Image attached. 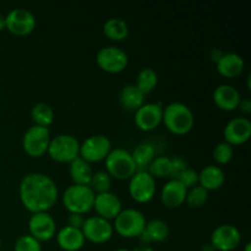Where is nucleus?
Segmentation results:
<instances>
[{"label":"nucleus","instance_id":"nucleus-43","mask_svg":"<svg viewBox=\"0 0 251 251\" xmlns=\"http://www.w3.org/2000/svg\"><path fill=\"white\" fill-rule=\"evenodd\" d=\"M244 251H251V243L248 242L244 245Z\"/></svg>","mask_w":251,"mask_h":251},{"label":"nucleus","instance_id":"nucleus-20","mask_svg":"<svg viewBox=\"0 0 251 251\" xmlns=\"http://www.w3.org/2000/svg\"><path fill=\"white\" fill-rule=\"evenodd\" d=\"M216 68L222 76L233 78L242 75L245 69V61L242 55L234 51H229V53H223L220 60L216 63Z\"/></svg>","mask_w":251,"mask_h":251},{"label":"nucleus","instance_id":"nucleus-37","mask_svg":"<svg viewBox=\"0 0 251 251\" xmlns=\"http://www.w3.org/2000/svg\"><path fill=\"white\" fill-rule=\"evenodd\" d=\"M83 221H85L83 215H80V213H70L68 218V226L81 229V227L83 225Z\"/></svg>","mask_w":251,"mask_h":251},{"label":"nucleus","instance_id":"nucleus-30","mask_svg":"<svg viewBox=\"0 0 251 251\" xmlns=\"http://www.w3.org/2000/svg\"><path fill=\"white\" fill-rule=\"evenodd\" d=\"M153 178H169L171 176V158L166 156L154 157L147 168Z\"/></svg>","mask_w":251,"mask_h":251},{"label":"nucleus","instance_id":"nucleus-5","mask_svg":"<svg viewBox=\"0 0 251 251\" xmlns=\"http://www.w3.org/2000/svg\"><path fill=\"white\" fill-rule=\"evenodd\" d=\"M146 217L136 208H123L114 218L115 232L123 238H136L144 232L146 227Z\"/></svg>","mask_w":251,"mask_h":251},{"label":"nucleus","instance_id":"nucleus-12","mask_svg":"<svg viewBox=\"0 0 251 251\" xmlns=\"http://www.w3.org/2000/svg\"><path fill=\"white\" fill-rule=\"evenodd\" d=\"M96 61L103 71L117 74L126 68L129 58L124 49L117 46H107L98 50Z\"/></svg>","mask_w":251,"mask_h":251},{"label":"nucleus","instance_id":"nucleus-1","mask_svg":"<svg viewBox=\"0 0 251 251\" xmlns=\"http://www.w3.org/2000/svg\"><path fill=\"white\" fill-rule=\"evenodd\" d=\"M19 195L25 208L32 213L48 212L58 201L55 181L43 173H29L22 178Z\"/></svg>","mask_w":251,"mask_h":251},{"label":"nucleus","instance_id":"nucleus-28","mask_svg":"<svg viewBox=\"0 0 251 251\" xmlns=\"http://www.w3.org/2000/svg\"><path fill=\"white\" fill-rule=\"evenodd\" d=\"M31 117L32 120L34 122V125L48 127L50 126L54 122V110L53 108L49 104H47V103H37V104H34L33 107H32Z\"/></svg>","mask_w":251,"mask_h":251},{"label":"nucleus","instance_id":"nucleus-45","mask_svg":"<svg viewBox=\"0 0 251 251\" xmlns=\"http://www.w3.org/2000/svg\"><path fill=\"white\" fill-rule=\"evenodd\" d=\"M0 245H1V242H0Z\"/></svg>","mask_w":251,"mask_h":251},{"label":"nucleus","instance_id":"nucleus-42","mask_svg":"<svg viewBox=\"0 0 251 251\" xmlns=\"http://www.w3.org/2000/svg\"><path fill=\"white\" fill-rule=\"evenodd\" d=\"M201 251H216V250H215V248L212 247V245L207 244V245H205V247L202 248V250H201Z\"/></svg>","mask_w":251,"mask_h":251},{"label":"nucleus","instance_id":"nucleus-21","mask_svg":"<svg viewBox=\"0 0 251 251\" xmlns=\"http://www.w3.org/2000/svg\"><path fill=\"white\" fill-rule=\"evenodd\" d=\"M169 235V227L167 222L163 220H154L149 221L146 223L144 232L139 235L140 243L142 245H150L151 243H162L168 238Z\"/></svg>","mask_w":251,"mask_h":251},{"label":"nucleus","instance_id":"nucleus-39","mask_svg":"<svg viewBox=\"0 0 251 251\" xmlns=\"http://www.w3.org/2000/svg\"><path fill=\"white\" fill-rule=\"evenodd\" d=\"M222 55H223L222 51H221L220 49L216 48V49H212V51L210 53V59H211V60L215 61V63H217V61L220 60V58Z\"/></svg>","mask_w":251,"mask_h":251},{"label":"nucleus","instance_id":"nucleus-16","mask_svg":"<svg viewBox=\"0 0 251 251\" xmlns=\"http://www.w3.org/2000/svg\"><path fill=\"white\" fill-rule=\"evenodd\" d=\"M163 107L159 103H144L135 110V124L140 130L151 131L162 123Z\"/></svg>","mask_w":251,"mask_h":251},{"label":"nucleus","instance_id":"nucleus-14","mask_svg":"<svg viewBox=\"0 0 251 251\" xmlns=\"http://www.w3.org/2000/svg\"><path fill=\"white\" fill-rule=\"evenodd\" d=\"M242 242V233L235 226L221 225L211 234V245L216 251H232Z\"/></svg>","mask_w":251,"mask_h":251},{"label":"nucleus","instance_id":"nucleus-32","mask_svg":"<svg viewBox=\"0 0 251 251\" xmlns=\"http://www.w3.org/2000/svg\"><path fill=\"white\" fill-rule=\"evenodd\" d=\"M207 199H208V191L206 190V189H203L201 185H196L194 186V188L188 189L185 202L188 203L190 207L198 208L205 205Z\"/></svg>","mask_w":251,"mask_h":251},{"label":"nucleus","instance_id":"nucleus-10","mask_svg":"<svg viewBox=\"0 0 251 251\" xmlns=\"http://www.w3.org/2000/svg\"><path fill=\"white\" fill-rule=\"evenodd\" d=\"M6 29L16 36H27L36 28V16L29 10L24 7H15L5 16Z\"/></svg>","mask_w":251,"mask_h":251},{"label":"nucleus","instance_id":"nucleus-3","mask_svg":"<svg viewBox=\"0 0 251 251\" xmlns=\"http://www.w3.org/2000/svg\"><path fill=\"white\" fill-rule=\"evenodd\" d=\"M105 172L118 180H129L137 172L131 152L122 147H115L104 159Z\"/></svg>","mask_w":251,"mask_h":251},{"label":"nucleus","instance_id":"nucleus-13","mask_svg":"<svg viewBox=\"0 0 251 251\" xmlns=\"http://www.w3.org/2000/svg\"><path fill=\"white\" fill-rule=\"evenodd\" d=\"M29 235L38 242H48L56 234V223L48 212L32 213L28 220Z\"/></svg>","mask_w":251,"mask_h":251},{"label":"nucleus","instance_id":"nucleus-9","mask_svg":"<svg viewBox=\"0 0 251 251\" xmlns=\"http://www.w3.org/2000/svg\"><path fill=\"white\" fill-rule=\"evenodd\" d=\"M156 190V179L147 171H137L129 179V194L136 202L146 203L151 201Z\"/></svg>","mask_w":251,"mask_h":251},{"label":"nucleus","instance_id":"nucleus-22","mask_svg":"<svg viewBox=\"0 0 251 251\" xmlns=\"http://www.w3.org/2000/svg\"><path fill=\"white\" fill-rule=\"evenodd\" d=\"M56 243L65 251H78L85 245V237L78 228L65 226L59 229L55 234Z\"/></svg>","mask_w":251,"mask_h":251},{"label":"nucleus","instance_id":"nucleus-8","mask_svg":"<svg viewBox=\"0 0 251 251\" xmlns=\"http://www.w3.org/2000/svg\"><path fill=\"white\" fill-rule=\"evenodd\" d=\"M112 149V141L105 135H91L80 144V157L88 163L104 161Z\"/></svg>","mask_w":251,"mask_h":251},{"label":"nucleus","instance_id":"nucleus-35","mask_svg":"<svg viewBox=\"0 0 251 251\" xmlns=\"http://www.w3.org/2000/svg\"><path fill=\"white\" fill-rule=\"evenodd\" d=\"M178 180L185 186L186 189H191L194 186L199 185V172L195 171L194 168H188L180 174V176L178 178Z\"/></svg>","mask_w":251,"mask_h":251},{"label":"nucleus","instance_id":"nucleus-29","mask_svg":"<svg viewBox=\"0 0 251 251\" xmlns=\"http://www.w3.org/2000/svg\"><path fill=\"white\" fill-rule=\"evenodd\" d=\"M157 83H158V76L156 71L151 68H144L137 74L135 86L146 96L156 88Z\"/></svg>","mask_w":251,"mask_h":251},{"label":"nucleus","instance_id":"nucleus-33","mask_svg":"<svg viewBox=\"0 0 251 251\" xmlns=\"http://www.w3.org/2000/svg\"><path fill=\"white\" fill-rule=\"evenodd\" d=\"M233 153H234V151H233V146L226 141L218 142V144L215 146V149H213V152H212L213 158H215V161L217 162L218 164L229 163L233 158Z\"/></svg>","mask_w":251,"mask_h":251},{"label":"nucleus","instance_id":"nucleus-36","mask_svg":"<svg viewBox=\"0 0 251 251\" xmlns=\"http://www.w3.org/2000/svg\"><path fill=\"white\" fill-rule=\"evenodd\" d=\"M188 163L183 157L176 156L171 158V179H178L180 174L188 168Z\"/></svg>","mask_w":251,"mask_h":251},{"label":"nucleus","instance_id":"nucleus-41","mask_svg":"<svg viewBox=\"0 0 251 251\" xmlns=\"http://www.w3.org/2000/svg\"><path fill=\"white\" fill-rule=\"evenodd\" d=\"M6 28V25H5V16L0 14V32L4 31Z\"/></svg>","mask_w":251,"mask_h":251},{"label":"nucleus","instance_id":"nucleus-40","mask_svg":"<svg viewBox=\"0 0 251 251\" xmlns=\"http://www.w3.org/2000/svg\"><path fill=\"white\" fill-rule=\"evenodd\" d=\"M131 251H154V249L152 247H150V245H137V247H135L134 249Z\"/></svg>","mask_w":251,"mask_h":251},{"label":"nucleus","instance_id":"nucleus-25","mask_svg":"<svg viewBox=\"0 0 251 251\" xmlns=\"http://www.w3.org/2000/svg\"><path fill=\"white\" fill-rule=\"evenodd\" d=\"M119 102L125 109L136 110L145 103V95L135 86V83H130L120 90Z\"/></svg>","mask_w":251,"mask_h":251},{"label":"nucleus","instance_id":"nucleus-34","mask_svg":"<svg viewBox=\"0 0 251 251\" xmlns=\"http://www.w3.org/2000/svg\"><path fill=\"white\" fill-rule=\"evenodd\" d=\"M14 251H42V245L41 242L34 239L32 235L25 234L17 238Z\"/></svg>","mask_w":251,"mask_h":251},{"label":"nucleus","instance_id":"nucleus-19","mask_svg":"<svg viewBox=\"0 0 251 251\" xmlns=\"http://www.w3.org/2000/svg\"><path fill=\"white\" fill-rule=\"evenodd\" d=\"M188 189L178 180L169 179L161 191V200L168 208H176L185 202Z\"/></svg>","mask_w":251,"mask_h":251},{"label":"nucleus","instance_id":"nucleus-7","mask_svg":"<svg viewBox=\"0 0 251 251\" xmlns=\"http://www.w3.org/2000/svg\"><path fill=\"white\" fill-rule=\"evenodd\" d=\"M50 139V131L48 127L32 125L25 131L22 137V149L28 156L41 157L48 151Z\"/></svg>","mask_w":251,"mask_h":251},{"label":"nucleus","instance_id":"nucleus-4","mask_svg":"<svg viewBox=\"0 0 251 251\" xmlns=\"http://www.w3.org/2000/svg\"><path fill=\"white\" fill-rule=\"evenodd\" d=\"M95 196V191L88 185L71 184L64 191L63 203L70 213L85 215L93 208Z\"/></svg>","mask_w":251,"mask_h":251},{"label":"nucleus","instance_id":"nucleus-11","mask_svg":"<svg viewBox=\"0 0 251 251\" xmlns=\"http://www.w3.org/2000/svg\"><path fill=\"white\" fill-rule=\"evenodd\" d=\"M81 232L86 240H90L95 244H103L113 237L114 228L110 221L104 220L100 216H91L85 218Z\"/></svg>","mask_w":251,"mask_h":251},{"label":"nucleus","instance_id":"nucleus-23","mask_svg":"<svg viewBox=\"0 0 251 251\" xmlns=\"http://www.w3.org/2000/svg\"><path fill=\"white\" fill-rule=\"evenodd\" d=\"M225 180V172L216 164H208L199 172V185H201L207 191L218 190L220 188H222Z\"/></svg>","mask_w":251,"mask_h":251},{"label":"nucleus","instance_id":"nucleus-18","mask_svg":"<svg viewBox=\"0 0 251 251\" xmlns=\"http://www.w3.org/2000/svg\"><path fill=\"white\" fill-rule=\"evenodd\" d=\"M212 98L215 104L220 109L232 112V110L238 108L240 100H242V96H240L239 91L234 86L228 85V83H222V85H218L213 90Z\"/></svg>","mask_w":251,"mask_h":251},{"label":"nucleus","instance_id":"nucleus-6","mask_svg":"<svg viewBox=\"0 0 251 251\" xmlns=\"http://www.w3.org/2000/svg\"><path fill=\"white\" fill-rule=\"evenodd\" d=\"M47 153L51 159L61 163H70L80 157V142L75 136L69 134H60L51 137Z\"/></svg>","mask_w":251,"mask_h":251},{"label":"nucleus","instance_id":"nucleus-17","mask_svg":"<svg viewBox=\"0 0 251 251\" xmlns=\"http://www.w3.org/2000/svg\"><path fill=\"white\" fill-rule=\"evenodd\" d=\"M93 208L97 212V216L110 221L119 215L120 211L123 210V205L118 195L107 191V193L96 194Z\"/></svg>","mask_w":251,"mask_h":251},{"label":"nucleus","instance_id":"nucleus-15","mask_svg":"<svg viewBox=\"0 0 251 251\" xmlns=\"http://www.w3.org/2000/svg\"><path fill=\"white\" fill-rule=\"evenodd\" d=\"M251 136V122L249 118L237 117L230 119L223 129L225 141L229 145L245 144Z\"/></svg>","mask_w":251,"mask_h":251},{"label":"nucleus","instance_id":"nucleus-26","mask_svg":"<svg viewBox=\"0 0 251 251\" xmlns=\"http://www.w3.org/2000/svg\"><path fill=\"white\" fill-rule=\"evenodd\" d=\"M103 33L107 38L119 42L129 36V27L120 17H110L103 25Z\"/></svg>","mask_w":251,"mask_h":251},{"label":"nucleus","instance_id":"nucleus-31","mask_svg":"<svg viewBox=\"0 0 251 251\" xmlns=\"http://www.w3.org/2000/svg\"><path fill=\"white\" fill-rule=\"evenodd\" d=\"M112 186V176L105 171L93 172L92 179H91L90 188L95 191V194L107 193Z\"/></svg>","mask_w":251,"mask_h":251},{"label":"nucleus","instance_id":"nucleus-44","mask_svg":"<svg viewBox=\"0 0 251 251\" xmlns=\"http://www.w3.org/2000/svg\"><path fill=\"white\" fill-rule=\"evenodd\" d=\"M114 251H130V250H127V249H123V248H122V249H117V250H114Z\"/></svg>","mask_w":251,"mask_h":251},{"label":"nucleus","instance_id":"nucleus-38","mask_svg":"<svg viewBox=\"0 0 251 251\" xmlns=\"http://www.w3.org/2000/svg\"><path fill=\"white\" fill-rule=\"evenodd\" d=\"M238 108H239L242 112H244L245 114H249L251 112V100L249 98H242L239 102V105H238Z\"/></svg>","mask_w":251,"mask_h":251},{"label":"nucleus","instance_id":"nucleus-27","mask_svg":"<svg viewBox=\"0 0 251 251\" xmlns=\"http://www.w3.org/2000/svg\"><path fill=\"white\" fill-rule=\"evenodd\" d=\"M131 156L135 164H136L137 171H147L151 162L156 157V151H154L152 145L144 142V144H140L135 147L134 151L131 152Z\"/></svg>","mask_w":251,"mask_h":251},{"label":"nucleus","instance_id":"nucleus-2","mask_svg":"<svg viewBox=\"0 0 251 251\" xmlns=\"http://www.w3.org/2000/svg\"><path fill=\"white\" fill-rule=\"evenodd\" d=\"M162 122L173 134L185 135L194 127L195 117L193 110L183 102H172L163 108Z\"/></svg>","mask_w":251,"mask_h":251},{"label":"nucleus","instance_id":"nucleus-24","mask_svg":"<svg viewBox=\"0 0 251 251\" xmlns=\"http://www.w3.org/2000/svg\"><path fill=\"white\" fill-rule=\"evenodd\" d=\"M69 173H70V178L74 181V184L90 186L91 179H92L93 176V171L91 164L88 162H86L85 159H82L81 157H77L73 162H70Z\"/></svg>","mask_w":251,"mask_h":251}]
</instances>
